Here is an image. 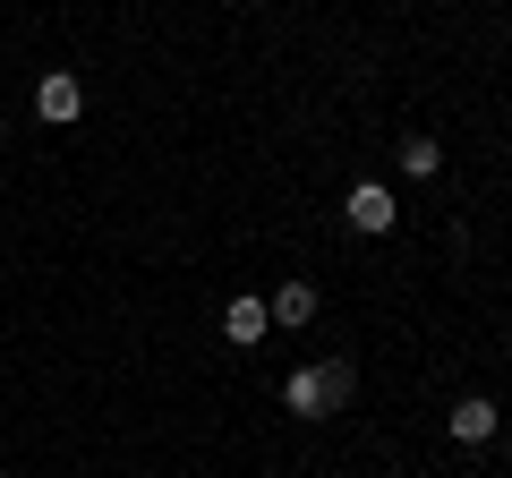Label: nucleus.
<instances>
[{"label": "nucleus", "mask_w": 512, "mask_h": 478, "mask_svg": "<svg viewBox=\"0 0 512 478\" xmlns=\"http://www.w3.org/2000/svg\"><path fill=\"white\" fill-rule=\"evenodd\" d=\"M222 333H231V350H256L265 333H274V316H265V299H231V308H222Z\"/></svg>", "instance_id": "obj_4"}, {"label": "nucleus", "mask_w": 512, "mask_h": 478, "mask_svg": "<svg viewBox=\"0 0 512 478\" xmlns=\"http://www.w3.org/2000/svg\"><path fill=\"white\" fill-rule=\"evenodd\" d=\"M35 111H43V120H52V129H69L77 111H86V86H77L69 69H52V77H43V86H35Z\"/></svg>", "instance_id": "obj_2"}, {"label": "nucleus", "mask_w": 512, "mask_h": 478, "mask_svg": "<svg viewBox=\"0 0 512 478\" xmlns=\"http://www.w3.org/2000/svg\"><path fill=\"white\" fill-rule=\"evenodd\" d=\"M436 163H444V146H436V137H402V171H410V180H427Z\"/></svg>", "instance_id": "obj_7"}, {"label": "nucleus", "mask_w": 512, "mask_h": 478, "mask_svg": "<svg viewBox=\"0 0 512 478\" xmlns=\"http://www.w3.org/2000/svg\"><path fill=\"white\" fill-rule=\"evenodd\" d=\"M265 316H274V325H308V316H316V282H282V291L274 299H265Z\"/></svg>", "instance_id": "obj_5"}, {"label": "nucleus", "mask_w": 512, "mask_h": 478, "mask_svg": "<svg viewBox=\"0 0 512 478\" xmlns=\"http://www.w3.org/2000/svg\"><path fill=\"white\" fill-rule=\"evenodd\" d=\"M350 231H393V214H402V205H393V188H376V180H359L350 188Z\"/></svg>", "instance_id": "obj_3"}, {"label": "nucleus", "mask_w": 512, "mask_h": 478, "mask_svg": "<svg viewBox=\"0 0 512 478\" xmlns=\"http://www.w3.org/2000/svg\"><path fill=\"white\" fill-rule=\"evenodd\" d=\"M453 436H461V444H487V436H495V402H487V393L453 402Z\"/></svg>", "instance_id": "obj_6"}, {"label": "nucleus", "mask_w": 512, "mask_h": 478, "mask_svg": "<svg viewBox=\"0 0 512 478\" xmlns=\"http://www.w3.org/2000/svg\"><path fill=\"white\" fill-rule=\"evenodd\" d=\"M350 393H359V368L350 359H316V368L282 376V410L291 419H333V410H350Z\"/></svg>", "instance_id": "obj_1"}]
</instances>
